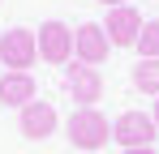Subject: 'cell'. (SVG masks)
Instances as JSON below:
<instances>
[{"mask_svg":"<svg viewBox=\"0 0 159 154\" xmlns=\"http://www.w3.org/2000/svg\"><path fill=\"white\" fill-rule=\"evenodd\" d=\"M69 146L73 150H103L107 141H112V120H107L99 107H78L73 116H69Z\"/></svg>","mask_w":159,"mask_h":154,"instance_id":"1","label":"cell"},{"mask_svg":"<svg viewBox=\"0 0 159 154\" xmlns=\"http://www.w3.org/2000/svg\"><path fill=\"white\" fill-rule=\"evenodd\" d=\"M39 60V43H34V30L26 26H13L0 34V64L13 69V73H30V64Z\"/></svg>","mask_w":159,"mask_h":154,"instance_id":"2","label":"cell"},{"mask_svg":"<svg viewBox=\"0 0 159 154\" xmlns=\"http://www.w3.org/2000/svg\"><path fill=\"white\" fill-rule=\"evenodd\" d=\"M155 137H159V124H155V116H146V111H125V116L112 120V141L120 150L155 146Z\"/></svg>","mask_w":159,"mask_h":154,"instance_id":"3","label":"cell"},{"mask_svg":"<svg viewBox=\"0 0 159 154\" xmlns=\"http://www.w3.org/2000/svg\"><path fill=\"white\" fill-rule=\"evenodd\" d=\"M65 86H69V99L78 103V107H95V103L103 99V73H99L95 64L73 60L69 73H65Z\"/></svg>","mask_w":159,"mask_h":154,"instance_id":"4","label":"cell"},{"mask_svg":"<svg viewBox=\"0 0 159 154\" xmlns=\"http://www.w3.org/2000/svg\"><path fill=\"white\" fill-rule=\"evenodd\" d=\"M34 43H39V60H48V64H69V56H73V30L65 22H43L34 30Z\"/></svg>","mask_w":159,"mask_h":154,"instance_id":"5","label":"cell"},{"mask_svg":"<svg viewBox=\"0 0 159 154\" xmlns=\"http://www.w3.org/2000/svg\"><path fill=\"white\" fill-rule=\"evenodd\" d=\"M107 51H112V39H107V30L103 26H95V22H82L78 30H73V60H82V64H103L107 60Z\"/></svg>","mask_w":159,"mask_h":154,"instance_id":"6","label":"cell"},{"mask_svg":"<svg viewBox=\"0 0 159 154\" xmlns=\"http://www.w3.org/2000/svg\"><path fill=\"white\" fill-rule=\"evenodd\" d=\"M142 13L133 9V4H120V9H107L103 17V30L107 39H112V47H138V34H142Z\"/></svg>","mask_w":159,"mask_h":154,"instance_id":"7","label":"cell"},{"mask_svg":"<svg viewBox=\"0 0 159 154\" xmlns=\"http://www.w3.org/2000/svg\"><path fill=\"white\" fill-rule=\"evenodd\" d=\"M22 137H30V141H43V137H52L56 128H60V116H56V107L48 99H30L26 107H22Z\"/></svg>","mask_w":159,"mask_h":154,"instance_id":"8","label":"cell"},{"mask_svg":"<svg viewBox=\"0 0 159 154\" xmlns=\"http://www.w3.org/2000/svg\"><path fill=\"white\" fill-rule=\"evenodd\" d=\"M34 94H39V86H34L30 73H13V69H9V73L0 77V107H17V111H22Z\"/></svg>","mask_w":159,"mask_h":154,"instance_id":"9","label":"cell"},{"mask_svg":"<svg viewBox=\"0 0 159 154\" xmlns=\"http://www.w3.org/2000/svg\"><path fill=\"white\" fill-rule=\"evenodd\" d=\"M133 86L142 94H155L159 99V60H138L133 64Z\"/></svg>","mask_w":159,"mask_h":154,"instance_id":"10","label":"cell"},{"mask_svg":"<svg viewBox=\"0 0 159 154\" xmlns=\"http://www.w3.org/2000/svg\"><path fill=\"white\" fill-rule=\"evenodd\" d=\"M138 56L142 60H159V22H146L138 34Z\"/></svg>","mask_w":159,"mask_h":154,"instance_id":"11","label":"cell"},{"mask_svg":"<svg viewBox=\"0 0 159 154\" xmlns=\"http://www.w3.org/2000/svg\"><path fill=\"white\" fill-rule=\"evenodd\" d=\"M120 154H155V146H138V150H120Z\"/></svg>","mask_w":159,"mask_h":154,"instance_id":"12","label":"cell"},{"mask_svg":"<svg viewBox=\"0 0 159 154\" xmlns=\"http://www.w3.org/2000/svg\"><path fill=\"white\" fill-rule=\"evenodd\" d=\"M99 4H107V9H120V4H129V0H99Z\"/></svg>","mask_w":159,"mask_h":154,"instance_id":"13","label":"cell"},{"mask_svg":"<svg viewBox=\"0 0 159 154\" xmlns=\"http://www.w3.org/2000/svg\"><path fill=\"white\" fill-rule=\"evenodd\" d=\"M151 116H155V124H159V99H155V111H151Z\"/></svg>","mask_w":159,"mask_h":154,"instance_id":"14","label":"cell"}]
</instances>
